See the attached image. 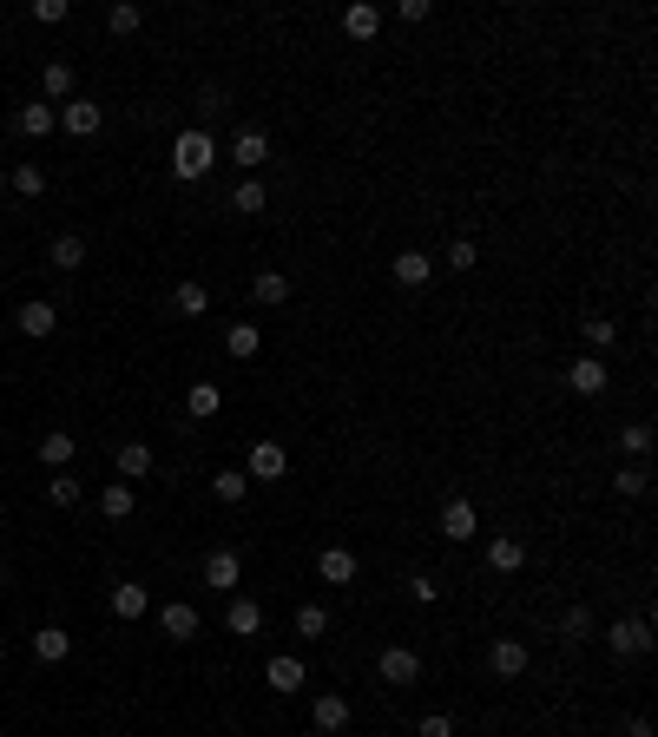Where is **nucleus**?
Instances as JSON below:
<instances>
[{
  "label": "nucleus",
  "mask_w": 658,
  "mask_h": 737,
  "mask_svg": "<svg viewBox=\"0 0 658 737\" xmlns=\"http://www.w3.org/2000/svg\"><path fill=\"white\" fill-rule=\"evenodd\" d=\"M626 737H652V718H632V724H626Z\"/></svg>",
  "instance_id": "de8ad7c7"
},
{
  "label": "nucleus",
  "mask_w": 658,
  "mask_h": 737,
  "mask_svg": "<svg viewBox=\"0 0 658 737\" xmlns=\"http://www.w3.org/2000/svg\"><path fill=\"white\" fill-rule=\"evenodd\" d=\"M586 343L612 349V343H619V323H612V316H586Z\"/></svg>",
  "instance_id": "e433bc0d"
},
{
  "label": "nucleus",
  "mask_w": 658,
  "mask_h": 737,
  "mask_svg": "<svg viewBox=\"0 0 658 737\" xmlns=\"http://www.w3.org/2000/svg\"><path fill=\"white\" fill-rule=\"evenodd\" d=\"M415 737H455V718H448V711H428V718L415 724Z\"/></svg>",
  "instance_id": "37998d69"
},
{
  "label": "nucleus",
  "mask_w": 658,
  "mask_h": 737,
  "mask_svg": "<svg viewBox=\"0 0 658 737\" xmlns=\"http://www.w3.org/2000/svg\"><path fill=\"white\" fill-rule=\"evenodd\" d=\"M211 494H218V501H244V494H251V474H244V468L211 474Z\"/></svg>",
  "instance_id": "c85d7f7f"
},
{
  "label": "nucleus",
  "mask_w": 658,
  "mask_h": 737,
  "mask_svg": "<svg viewBox=\"0 0 658 737\" xmlns=\"http://www.w3.org/2000/svg\"><path fill=\"white\" fill-rule=\"evenodd\" d=\"M66 652H73V632H66V626H40V632H33V659H40V665H60Z\"/></svg>",
  "instance_id": "6ab92c4d"
},
{
  "label": "nucleus",
  "mask_w": 658,
  "mask_h": 737,
  "mask_svg": "<svg viewBox=\"0 0 658 737\" xmlns=\"http://www.w3.org/2000/svg\"><path fill=\"white\" fill-rule=\"evenodd\" d=\"M106 27H112V33H139V27H145V14L132 7V0H119V7L106 14Z\"/></svg>",
  "instance_id": "4c0bfd02"
},
{
  "label": "nucleus",
  "mask_w": 658,
  "mask_h": 737,
  "mask_svg": "<svg viewBox=\"0 0 658 737\" xmlns=\"http://www.w3.org/2000/svg\"><path fill=\"white\" fill-rule=\"evenodd\" d=\"M316 580H323V586H356V553H349V547H323V553H316Z\"/></svg>",
  "instance_id": "423d86ee"
},
{
  "label": "nucleus",
  "mask_w": 658,
  "mask_h": 737,
  "mask_svg": "<svg viewBox=\"0 0 658 737\" xmlns=\"http://www.w3.org/2000/svg\"><path fill=\"white\" fill-rule=\"evenodd\" d=\"M172 303H178V316H204L211 310V290H204V283H178Z\"/></svg>",
  "instance_id": "72a5a7b5"
},
{
  "label": "nucleus",
  "mask_w": 658,
  "mask_h": 737,
  "mask_svg": "<svg viewBox=\"0 0 658 737\" xmlns=\"http://www.w3.org/2000/svg\"><path fill=\"white\" fill-rule=\"evenodd\" d=\"M40 461H47V468H66V461H73V435H66V428H47V435H40Z\"/></svg>",
  "instance_id": "cd10ccee"
},
{
  "label": "nucleus",
  "mask_w": 658,
  "mask_h": 737,
  "mask_svg": "<svg viewBox=\"0 0 658 737\" xmlns=\"http://www.w3.org/2000/svg\"><path fill=\"white\" fill-rule=\"evenodd\" d=\"M606 362H599V356H573V362H566V389H573V395H606Z\"/></svg>",
  "instance_id": "39448f33"
},
{
  "label": "nucleus",
  "mask_w": 658,
  "mask_h": 737,
  "mask_svg": "<svg viewBox=\"0 0 658 737\" xmlns=\"http://www.w3.org/2000/svg\"><path fill=\"white\" fill-rule=\"evenodd\" d=\"M185 408H191V415H198V422H204V415H218V408H224V395H218V382H191V395H185Z\"/></svg>",
  "instance_id": "c756f323"
},
{
  "label": "nucleus",
  "mask_w": 658,
  "mask_h": 737,
  "mask_svg": "<svg viewBox=\"0 0 658 737\" xmlns=\"http://www.w3.org/2000/svg\"><path fill=\"white\" fill-rule=\"evenodd\" d=\"M606 652H612V659H639V652H652V612L619 619V626L606 632Z\"/></svg>",
  "instance_id": "f03ea898"
},
{
  "label": "nucleus",
  "mask_w": 658,
  "mask_h": 737,
  "mask_svg": "<svg viewBox=\"0 0 658 737\" xmlns=\"http://www.w3.org/2000/svg\"><path fill=\"white\" fill-rule=\"evenodd\" d=\"M408 593L422 599V606H435V599H441V586H435V580H408Z\"/></svg>",
  "instance_id": "49530a36"
},
{
  "label": "nucleus",
  "mask_w": 658,
  "mask_h": 737,
  "mask_svg": "<svg viewBox=\"0 0 658 737\" xmlns=\"http://www.w3.org/2000/svg\"><path fill=\"white\" fill-rule=\"evenodd\" d=\"M14 323H20V336H33V343H40V336H53V330H60V310H53L47 297H33V303H20V316H14Z\"/></svg>",
  "instance_id": "1a4fd4ad"
},
{
  "label": "nucleus",
  "mask_w": 658,
  "mask_h": 737,
  "mask_svg": "<svg viewBox=\"0 0 658 737\" xmlns=\"http://www.w3.org/2000/svg\"><path fill=\"white\" fill-rule=\"evenodd\" d=\"M224 349H231L237 362H251L257 349H264V330H257V323H231V336H224Z\"/></svg>",
  "instance_id": "a878e982"
},
{
  "label": "nucleus",
  "mask_w": 658,
  "mask_h": 737,
  "mask_svg": "<svg viewBox=\"0 0 658 737\" xmlns=\"http://www.w3.org/2000/svg\"><path fill=\"white\" fill-rule=\"evenodd\" d=\"M237 580H244V560H237L231 547L204 553V586H211V593H237Z\"/></svg>",
  "instance_id": "7ed1b4c3"
},
{
  "label": "nucleus",
  "mask_w": 658,
  "mask_h": 737,
  "mask_svg": "<svg viewBox=\"0 0 658 737\" xmlns=\"http://www.w3.org/2000/svg\"><path fill=\"white\" fill-rule=\"evenodd\" d=\"M231 158H237V165H244V178H257V165H264V158H270V132L244 126V132H237V139H231Z\"/></svg>",
  "instance_id": "0eeeda50"
},
{
  "label": "nucleus",
  "mask_w": 658,
  "mask_h": 737,
  "mask_svg": "<svg viewBox=\"0 0 658 737\" xmlns=\"http://www.w3.org/2000/svg\"><path fill=\"white\" fill-rule=\"evenodd\" d=\"M145 474H152V448H145V441H126V448H119V481H145Z\"/></svg>",
  "instance_id": "393cba45"
},
{
  "label": "nucleus",
  "mask_w": 658,
  "mask_h": 737,
  "mask_svg": "<svg viewBox=\"0 0 658 737\" xmlns=\"http://www.w3.org/2000/svg\"><path fill=\"white\" fill-rule=\"evenodd\" d=\"M66 14H73V7H66V0H33V20H40V27H60Z\"/></svg>",
  "instance_id": "c03bdc74"
},
{
  "label": "nucleus",
  "mask_w": 658,
  "mask_h": 737,
  "mask_svg": "<svg viewBox=\"0 0 658 737\" xmlns=\"http://www.w3.org/2000/svg\"><path fill=\"white\" fill-rule=\"evenodd\" d=\"M79 494H86V487H79L73 474H53V481H47V501H53V507H73Z\"/></svg>",
  "instance_id": "ea45409f"
},
{
  "label": "nucleus",
  "mask_w": 658,
  "mask_h": 737,
  "mask_svg": "<svg viewBox=\"0 0 658 737\" xmlns=\"http://www.w3.org/2000/svg\"><path fill=\"white\" fill-rule=\"evenodd\" d=\"M474 257H481V251H474L468 237H455V244H448V257H441V264H448V270H474Z\"/></svg>",
  "instance_id": "79ce46f5"
},
{
  "label": "nucleus",
  "mask_w": 658,
  "mask_h": 737,
  "mask_svg": "<svg viewBox=\"0 0 658 737\" xmlns=\"http://www.w3.org/2000/svg\"><path fill=\"white\" fill-rule=\"evenodd\" d=\"M487 672H494V678H520V672H527V645H520V639H494V645H487Z\"/></svg>",
  "instance_id": "9d476101"
},
{
  "label": "nucleus",
  "mask_w": 658,
  "mask_h": 737,
  "mask_svg": "<svg viewBox=\"0 0 658 737\" xmlns=\"http://www.w3.org/2000/svg\"><path fill=\"white\" fill-rule=\"evenodd\" d=\"M560 632H566V639H593V612H586V606H566Z\"/></svg>",
  "instance_id": "a19ab883"
},
{
  "label": "nucleus",
  "mask_w": 658,
  "mask_h": 737,
  "mask_svg": "<svg viewBox=\"0 0 658 737\" xmlns=\"http://www.w3.org/2000/svg\"><path fill=\"white\" fill-rule=\"evenodd\" d=\"M0 198H7V172H0Z\"/></svg>",
  "instance_id": "09e8293b"
},
{
  "label": "nucleus",
  "mask_w": 658,
  "mask_h": 737,
  "mask_svg": "<svg viewBox=\"0 0 658 737\" xmlns=\"http://www.w3.org/2000/svg\"><path fill=\"white\" fill-rule=\"evenodd\" d=\"M619 448H626L632 461H645V455H652V428H645V422H626V428H619Z\"/></svg>",
  "instance_id": "f704fd0d"
},
{
  "label": "nucleus",
  "mask_w": 658,
  "mask_h": 737,
  "mask_svg": "<svg viewBox=\"0 0 658 737\" xmlns=\"http://www.w3.org/2000/svg\"><path fill=\"white\" fill-rule=\"evenodd\" d=\"M60 126L73 132V139H93V132L106 126V112H99L93 99H66V106H60Z\"/></svg>",
  "instance_id": "6e6552de"
},
{
  "label": "nucleus",
  "mask_w": 658,
  "mask_h": 737,
  "mask_svg": "<svg viewBox=\"0 0 658 737\" xmlns=\"http://www.w3.org/2000/svg\"><path fill=\"white\" fill-rule=\"evenodd\" d=\"M224 626H231L237 639H257V632H264V606H257V599H237V593H231V612H224Z\"/></svg>",
  "instance_id": "a211bd4d"
},
{
  "label": "nucleus",
  "mask_w": 658,
  "mask_h": 737,
  "mask_svg": "<svg viewBox=\"0 0 658 737\" xmlns=\"http://www.w3.org/2000/svg\"><path fill=\"white\" fill-rule=\"evenodd\" d=\"M211 165H218V139H211L204 126L178 132V145H172V172H178V178H204Z\"/></svg>",
  "instance_id": "f257e3e1"
},
{
  "label": "nucleus",
  "mask_w": 658,
  "mask_h": 737,
  "mask_svg": "<svg viewBox=\"0 0 658 737\" xmlns=\"http://www.w3.org/2000/svg\"><path fill=\"white\" fill-rule=\"evenodd\" d=\"M99 514H106V520H126L132 514V481H112L106 494H99Z\"/></svg>",
  "instance_id": "473e14b6"
},
{
  "label": "nucleus",
  "mask_w": 658,
  "mask_h": 737,
  "mask_svg": "<svg viewBox=\"0 0 658 737\" xmlns=\"http://www.w3.org/2000/svg\"><path fill=\"white\" fill-rule=\"evenodd\" d=\"M310 724H316V731H329V737H336V731H349V698L323 691V698L310 705Z\"/></svg>",
  "instance_id": "dca6fc26"
},
{
  "label": "nucleus",
  "mask_w": 658,
  "mask_h": 737,
  "mask_svg": "<svg viewBox=\"0 0 658 737\" xmlns=\"http://www.w3.org/2000/svg\"><path fill=\"white\" fill-rule=\"evenodd\" d=\"M395 20H402V27H422V20H428V0H395Z\"/></svg>",
  "instance_id": "a18cd8bd"
},
{
  "label": "nucleus",
  "mask_w": 658,
  "mask_h": 737,
  "mask_svg": "<svg viewBox=\"0 0 658 737\" xmlns=\"http://www.w3.org/2000/svg\"><path fill=\"white\" fill-rule=\"evenodd\" d=\"M7 191H20V198H40V191H47V172H40V165H14V172H7Z\"/></svg>",
  "instance_id": "7c9ffc66"
},
{
  "label": "nucleus",
  "mask_w": 658,
  "mask_h": 737,
  "mask_svg": "<svg viewBox=\"0 0 658 737\" xmlns=\"http://www.w3.org/2000/svg\"><path fill=\"white\" fill-rule=\"evenodd\" d=\"M389 277L402 283V290H422V283L435 277V257H422V251H402V257L389 264Z\"/></svg>",
  "instance_id": "2eb2a0df"
},
{
  "label": "nucleus",
  "mask_w": 658,
  "mask_h": 737,
  "mask_svg": "<svg viewBox=\"0 0 658 737\" xmlns=\"http://www.w3.org/2000/svg\"><path fill=\"white\" fill-rule=\"evenodd\" d=\"M47 264H53V270H79V264H86V237H79V231H60V237L47 244Z\"/></svg>",
  "instance_id": "4be33fe9"
},
{
  "label": "nucleus",
  "mask_w": 658,
  "mask_h": 737,
  "mask_svg": "<svg viewBox=\"0 0 658 737\" xmlns=\"http://www.w3.org/2000/svg\"><path fill=\"white\" fill-rule=\"evenodd\" d=\"M40 93H47V99H73V66L47 60V66H40Z\"/></svg>",
  "instance_id": "bb28decb"
},
{
  "label": "nucleus",
  "mask_w": 658,
  "mask_h": 737,
  "mask_svg": "<svg viewBox=\"0 0 658 737\" xmlns=\"http://www.w3.org/2000/svg\"><path fill=\"white\" fill-rule=\"evenodd\" d=\"M264 685L270 691H303V659L297 652H277V659L264 665Z\"/></svg>",
  "instance_id": "f3484780"
},
{
  "label": "nucleus",
  "mask_w": 658,
  "mask_h": 737,
  "mask_svg": "<svg viewBox=\"0 0 658 737\" xmlns=\"http://www.w3.org/2000/svg\"><path fill=\"white\" fill-rule=\"evenodd\" d=\"M487 566H494V573H520V566H527V547H520L514 534H494L487 540Z\"/></svg>",
  "instance_id": "aec40b11"
},
{
  "label": "nucleus",
  "mask_w": 658,
  "mask_h": 737,
  "mask_svg": "<svg viewBox=\"0 0 658 737\" xmlns=\"http://www.w3.org/2000/svg\"><path fill=\"white\" fill-rule=\"evenodd\" d=\"M264 204H270V191L257 185V178H244V185L231 191V211H244V218H257V211H264Z\"/></svg>",
  "instance_id": "2f4dec72"
},
{
  "label": "nucleus",
  "mask_w": 658,
  "mask_h": 737,
  "mask_svg": "<svg viewBox=\"0 0 658 737\" xmlns=\"http://www.w3.org/2000/svg\"><path fill=\"white\" fill-rule=\"evenodd\" d=\"M343 33H349V40H376V33H382V14L369 7V0H356V7H343Z\"/></svg>",
  "instance_id": "b1692460"
},
{
  "label": "nucleus",
  "mask_w": 658,
  "mask_h": 737,
  "mask_svg": "<svg viewBox=\"0 0 658 737\" xmlns=\"http://www.w3.org/2000/svg\"><path fill=\"white\" fill-rule=\"evenodd\" d=\"M145 606H152V599H145L139 580H119V586H112V619H145Z\"/></svg>",
  "instance_id": "5701e85b"
},
{
  "label": "nucleus",
  "mask_w": 658,
  "mask_h": 737,
  "mask_svg": "<svg viewBox=\"0 0 658 737\" xmlns=\"http://www.w3.org/2000/svg\"><path fill=\"white\" fill-rule=\"evenodd\" d=\"M297 632H303V639H323V632H329V612L316 606V599H310V606H297Z\"/></svg>",
  "instance_id": "c9c22d12"
},
{
  "label": "nucleus",
  "mask_w": 658,
  "mask_h": 737,
  "mask_svg": "<svg viewBox=\"0 0 658 737\" xmlns=\"http://www.w3.org/2000/svg\"><path fill=\"white\" fill-rule=\"evenodd\" d=\"M53 126H60V106H40V99H33V106L14 112V132H20V139H47Z\"/></svg>",
  "instance_id": "f8f14e48"
},
{
  "label": "nucleus",
  "mask_w": 658,
  "mask_h": 737,
  "mask_svg": "<svg viewBox=\"0 0 658 737\" xmlns=\"http://www.w3.org/2000/svg\"><path fill=\"white\" fill-rule=\"evenodd\" d=\"M283 468H290V455H283L277 441H257L251 461H244V474H251V481H283Z\"/></svg>",
  "instance_id": "9b49d317"
},
{
  "label": "nucleus",
  "mask_w": 658,
  "mask_h": 737,
  "mask_svg": "<svg viewBox=\"0 0 658 737\" xmlns=\"http://www.w3.org/2000/svg\"><path fill=\"white\" fill-rule=\"evenodd\" d=\"M376 672H382V685H415L422 678V652H408V645H389L376 659Z\"/></svg>",
  "instance_id": "20e7f679"
},
{
  "label": "nucleus",
  "mask_w": 658,
  "mask_h": 737,
  "mask_svg": "<svg viewBox=\"0 0 658 737\" xmlns=\"http://www.w3.org/2000/svg\"><path fill=\"white\" fill-rule=\"evenodd\" d=\"M612 487H619L626 501H639V494H645V487H652V481H645V468H639V461H632V468H619V474H612Z\"/></svg>",
  "instance_id": "58836bf2"
},
{
  "label": "nucleus",
  "mask_w": 658,
  "mask_h": 737,
  "mask_svg": "<svg viewBox=\"0 0 658 737\" xmlns=\"http://www.w3.org/2000/svg\"><path fill=\"white\" fill-rule=\"evenodd\" d=\"M158 626H165V639H198V632H204V619H198V606L172 599V606L158 612Z\"/></svg>",
  "instance_id": "ddd939ff"
},
{
  "label": "nucleus",
  "mask_w": 658,
  "mask_h": 737,
  "mask_svg": "<svg viewBox=\"0 0 658 737\" xmlns=\"http://www.w3.org/2000/svg\"><path fill=\"white\" fill-rule=\"evenodd\" d=\"M441 534H448V540H474V534H481L474 501H448V507H441Z\"/></svg>",
  "instance_id": "4468645a"
},
{
  "label": "nucleus",
  "mask_w": 658,
  "mask_h": 737,
  "mask_svg": "<svg viewBox=\"0 0 658 737\" xmlns=\"http://www.w3.org/2000/svg\"><path fill=\"white\" fill-rule=\"evenodd\" d=\"M251 303H264V310L290 303V277H283V270H257V277H251Z\"/></svg>",
  "instance_id": "412c9836"
}]
</instances>
